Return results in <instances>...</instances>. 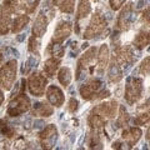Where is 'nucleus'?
I'll use <instances>...</instances> for the list:
<instances>
[{"mask_svg":"<svg viewBox=\"0 0 150 150\" xmlns=\"http://www.w3.org/2000/svg\"><path fill=\"white\" fill-rule=\"evenodd\" d=\"M24 84H25V80H23L20 90L13 95L10 103H9L8 110H6L8 115L19 116V115L24 114V112H26L28 110L30 109V100L24 93V86H25Z\"/></svg>","mask_w":150,"mask_h":150,"instance_id":"obj_1","label":"nucleus"},{"mask_svg":"<svg viewBox=\"0 0 150 150\" xmlns=\"http://www.w3.org/2000/svg\"><path fill=\"white\" fill-rule=\"evenodd\" d=\"M18 63L16 60H9V62L0 68V86L5 90H10L14 86L16 80Z\"/></svg>","mask_w":150,"mask_h":150,"instance_id":"obj_2","label":"nucleus"},{"mask_svg":"<svg viewBox=\"0 0 150 150\" xmlns=\"http://www.w3.org/2000/svg\"><path fill=\"white\" fill-rule=\"evenodd\" d=\"M96 48H90L85 54L81 56V59L78 63L76 70V80H80L83 76H85L88 71L93 73L94 70V62H95Z\"/></svg>","mask_w":150,"mask_h":150,"instance_id":"obj_3","label":"nucleus"},{"mask_svg":"<svg viewBox=\"0 0 150 150\" xmlns=\"http://www.w3.org/2000/svg\"><path fill=\"white\" fill-rule=\"evenodd\" d=\"M106 28V20L105 18L101 15L100 13H95L91 18L90 23H89V25L86 28L85 33H84V39H93V38H95L96 35L99 34H103V31L105 30Z\"/></svg>","mask_w":150,"mask_h":150,"instance_id":"obj_4","label":"nucleus"},{"mask_svg":"<svg viewBox=\"0 0 150 150\" xmlns=\"http://www.w3.org/2000/svg\"><path fill=\"white\" fill-rule=\"evenodd\" d=\"M46 85H48V80L40 73H33L28 79V89L34 96H43Z\"/></svg>","mask_w":150,"mask_h":150,"instance_id":"obj_5","label":"nucleus"},{"mask_svg":"<svg viewBox=\"0 0 150 150\" xmlns=\"http://www.w3.org/2000/svg\"><path fill=\"white\" fill-rule=\"evenodd\" d=\"M143 91V80L139 78H134L129 80L128 85L125 88V100L129 104H134L135 101L139 100V98L142 96Z\"/></svg>","mask_w":150,"mask_h":150,"instance_id":"obj_6","label":"nucleus"},{"mask_svg":"<svg viewBox=\"0 0 150 150\" xmlns=\"http://www.w3.org/2000/svg\"><path fill=\"white\" fill-rule=\"evenodd\" d=\"M40 145L44 149H53L54 145L58 139V130L56 126L53 124H49L48 126H45V129L40 133Z\"/></svg>","mask_w":150,"mask_h":150,"instance_id":"obj_7","label":"nucleus"},{"mask_svg":"<svg viewBox=\"0 0 150 150\" xmlns=\"http://www.w3.org/2000/svg\"><path fill=\"white\" fill-rule=\"evenodd\" d=\"M116 111H118V103H116L115 100H111V101L103 103V104L95 106L91 112H95V114L100 115V116H103V118H105L108 120V119L115 118Z\"/></svg>","mask_w":150,"mask_h":150,"instance_id":"obj_8","label":"nucleus"},{"mask_svg":"<svg viewBox=\"0 0 150 150\" xmlns=\"http://www.w3.org/2000/svg\"><path fill=\"white\" fill-rule=\"evenodd\" d=\"M13 11L6 5L0 6V36L6 35L11 30L13 25V19H11Z\"/></svg>","mask_w":150,"mask_h":150,"instance_id":"obj_9","label":"nucleus"},{"mask_svg":"<svg viewBox=\"0 0 150 150\" xmlns=\"http://www.w3.org/2000/svg\"><path fill=\"white\" fill-rule=\"evenodd\" d=\"M100 89H101V81L99 79H91V80H89L80 88V95L84 100H90L94 99L95 94H98Z\"/></svg>","mask_w":150,"mask_h":150,"instance_id":"obj_10","label":"nucleus"},{"mask_svg":"<svg viewBox=\"0 0 150 150\" xmlns=\"http://www.w3.org/2000/svg\"><path fill=\"white\" fill-rule=\"evenodd\" d=\"M70 33H71V24L69 21H62L59 23L56 29L54 31L53 36V43L55 44H62L69 38Z\"/></svg>","mask_w":150,"mask_h":150,"instance_id":"obj_11","label":"nucleus"},{"mask_svg":"<svg viewBox=\"0 0 150 150\" xmlns=\"http://www.w3.org/2000/svg\"><path fill=\"white\" fill-rule=\"evenodd\" d=\"M46 98H48L50 104L55 108H60L65 101L64 93L56 85H50L48 88V90H46Z\"/></svg>","mask_w":150,"mask_h":150,"instance_id":"obj_12","label":"nucleus"},{"mask_svg":"<svg viewBox=\"0 0 150 150\" xmlns=\"http://www.w3.org/2000/svg\"><path fill=\"white\" fill-rule=\"evenodd\" d=\"M131 20H133V4L129 3L123 10H121L120 15L118 18V29L119 30H128L130 28Z\"/></svg>","mask_w":150,"mask_h":150,"instance_id":"obj_13","label":"nucleus"},{"mask_svg":"<svg viewBox=\"0 0 150 150\" xmlns=\"http://www.w3.org/2000/svg\"><path fill=\"white\" fill-rule=\"evenodd\" d=\"M108 79L111 83H119L123 79V71H121L120 64L116 60L115 56L111 59V63L109 65V68H108Z\"/></svg>","mask_w":150,"mask_h":150,"instance_id":"obj_14","label":"nucleus"},{"mask_svg":"<svg viewBox=\"0 0 150 150\" xmlns=\"http://www.w3.org/2000/svg\"><path fill=\"white\" fill-rule=\"evenodd\" d=\"M48 23H49V20H48V18H46V15L39 14L34 21V25H33V34H34V36H36V38L43 36L46 31V28H48Z\"/></svg>","mask_w":150,"mask_h":150,"instance_id":"obj_15","label":"nucleus"},{"mask_svg":"<svg viewBox=\"0 0 150 150\" xmlns=\"http://www.w3.org/2000/svg\"><path fill=\"white\" fill-rule=\"evenodd\" d=\"M121 138H123V140H125L129 146L131 148L133 145H135L139 142L140 138H142V130L139 128H129V129L123 131Z\"/></svg>","mask_w":150,"mask_h":150,"instance_id":"obj_16","label":"nucleus"},{"mask_svg":"<svg viewBox=\"0 0 150 150\" xmlns=\"http://www.w3.org/2000/svg\"><path fill=\"white\" fill-rule=\"evenodd\" d=\"M31 114L34 116H40V118H49L53 115V108L46 103H36L33 108Z\"/></svg>","mask_w":150,"mask_h":150,"instance_id":"obj_17","label":"nucleus"},{"mask_svg":"<svg viewBox=\"0 0 150 150\" xmlns=\"http://www.w3.org/2000/svg\"><path fill=\"white\" fill-rule=\"evenodd\" d=\"M108 63H109V48H108L106 44H104L100 46L99 55H98V71L99 73L104 71Z\"/></svg>","mask_w":150,"mask_h":150,"instance_id":"obj_18","label":"nucleus"},{"mask_svg":"<svg viewBox=\"0 0 150 150\" xmlns=\"http://www.w3.org/2000/svg\"><path fill=\"white\" fill-rule=\"evenodd\" d=\"M29 16L28 15H24V14H21V15H16L15 18L13 19V25H11V31L13 33H19L23 29H25L28 23H29Z\"/></svg>","mask_w":150,"mask_h":150,"instance_id":"obj_19","label":"nucleus"},{"mask_svg":"<svg viewBox=\"0 0 150 150\" xmlns=\"http://www.w3.org/2000/svg\"><path fill=\"white\" fill-rule=\"evenodd\" d=\"M59 64H60V60L55 59V58H49L46 60L45 64H44V73H45L46 76L53 78L56 73V70L59 68Z\"/></svg>","mask_w":150,"mask_h":150,"instance_id":"obj_20","label":"nucleus"},{"mask_svg":"<svg viewBox=\"0 0 150 150\" xmlns=\"http://www.w3.org/2000/svg\"><path fill=\"white\" fill-rule=\"evenodd\" d=\"M53 3L60 11L67 14H71L75 9V0H53Z\"/></svg>","mask_w":150,"mask_h":150,"instance_id":"obj_21","label":"nucleus"},{"mask_svg":"<svg viewBox=\"0 0 150 150\" xmlns=\"http://www.w3.org/2000/svg\"><path fill=\"white\" fill-rule=\"evenodd\" d=\"M150 44V33L148 31H142L137 35L134 39V46L137 49H144L146 45Z\"/></svg>","mask_w":150,"mask_h":150,"instance_id":"obj_22","label":"nucleus"},{"mask_svg":"<svg viewBox=\"0 0 150 150\" xmlns=\"http://www.w3.org/2000/svg\"><path fill=\"white\" fill-rule=\"evenodd\" d=\"M106 124V119L103 118V116L95 114V112H91L90 116H89V125L91 126L94 130H99L103 126Z\"/></svg>","mask_w":150,"mask_h":150,"instance_id":"obj_23","label":"nucleus"},{"mask_svg":"<svg viewBox=\"0 0 150 150\" xmlns=\"http://www.w3.org/2000/svg\"><path fill=\"white\" fill-rule=\"evenodd\" d=\"M91 11V6H90V3L89 0H80L79 3V6H78V11H76V19L80 20V19L88 16Z\"/></svg>","mask_w":150,"mask_h":150,"instance_id":"obj_24","label":"nucleus"},{"mask_svg":"<svg viewBox=\"0 0 150 150\" xmlns=\"http://www.w3.org/2000/svg\"><path fill=\"white\" fill-rule=\"evenodd\" d=\"M143 108H144V111L140 112V114L137 116V119H135V123L138 125H143L150 120V100H148V103L144 104Z\"/></svg>","mask_w":150,"mask_h":150,"instance_id":"obj_25","label":"nucleus"},{"mask_svg":"<svg viewBox=\"0 0 150 150\" xmlns=\"http://www.w3.org/2000/svg\"><path fill=\"white\" fill-rule=\"evenodd\" d=\"M58 79H59L60 84L67 88L70 84V81H71V70L69 68H62L58 74Z\"/></svg>","mask_w":150,"mask_h":150,"instance_id":"obj_26","label":"nucleus"},{"mask_svg":"<svg viewBox=\"0 0 150 150\" xmlns=\"http://www.w3.org/2000/svg\"><path fill=\"white\" fill-rule=\"evenodd\" d=\"M0 131H1V134L5 135L6 138H13L14 135H15L14 128H11L5 120H0Z\"/></svg>","mask_w":150,"mask_h":150,"instance_id":"obj_27","label":"nucleus"},{"mask_svg":"<svg viewBox=\"0 0 150 150\" xmlns=\"http://www.w3.org/2000/svg\"><path fill=\"white\" fill-rule=\"evenodd\" d=\"M129 123V114L126 112L124 106H120V115L118 118V121H116V125L118 128H123V126H126Z\"/></svg>","mask_w":150,"mask_h":150,"instance_id":"obj_28","label":"nucleus"},{"mask_svg":"<svg viewBox=\"0 0 150 150\" xmlns=\"http://www.w3.org/2000/svg\"><path fill=\"white\" fill-rule=\"evenodd\" d=\"M39 49H40V41H39V38H36V36L30 38V40H29V50L31 51L33 54L39 55Z\"/></svg>","mask_w":150,"mask_h":150,"instance_id":"obj_29","label":"nucleus"},{"mask_svg":"<svg viewBox=\"0 0 150 150\" xmlns=\"http://www.w3.org/2000/svg\"><path fill=\"white\" fill-rule=\"evenodd\" d=\"M40 0H24V9L28 14H31L35 11V9L39 5Z\"/></svg>","mask_w":150,"mask_h":150,"instance_id":"obj_30","label":"nucleus"},{"mask_svg":"<svg viewBox=\"0 0 150 150\" xmlns=\"http://www.w3.org/2000/svg\"><path fill=\"white\" fill-rule=\"evenodd\" d=\"M88 144H89V148H91V149H94V148H98L96 145H101V142H100V139H99V134H96V133H93V134H90L89 135V142H88ZM101 148V146H100Z\"/></svg>","mask_w":150,"mask_h":150,"instance_id":"obj_31","label":"nucleus"},{"mask_svg":"<svg viewBox=\"0 0 150 150\" xmlns=\"http://www.w3.org/2000/svg\"><path fill=\"white\" fill-rule=\"evenodd\" d=\"M140 73L143 75H149L150 74V56L145 58L143 60L142 65H140Z\"/></svg>","mask_w":150,"mask_h":150,"instance_id":"obj_32","label":"nucleus"},{"mask_svg":"<svg viewBox=\"0 0 150 150\" xmlns=\"http://www.w3.org/2000/svg\"><path fill=\"white\" fill-rule=\"evenodd\" d=\"M51 54H53L54 56H58V58H62V56L64 55V48H63V45H60V44H53L51 45Z\"/></svg>","mask_w":150,"mask_h":150,"instance_id":"obj_33","label":"nucleus"},{"mask_svg":"<svg viewBox=\"0 0 150 150\" xmlns=\"http://www.w3.org/2000/svg\"><path fill=\"white\" fill-rule=\"evenodd\" d=\"M78 108H79V101L75 99V98H71V99L69 100V105H68V110L70 112H75L78 110Z\"/></svg>","mask_w":150,"mask_h":150,"instance_id":"obj_34","label":"nucleus"},{"mask_svg":"<svg viewBox=\"0 0 150 150\" xmlns=\"http://www.w3.org/2000/svg\"><path fill=\"white\" fill-rule=\"evenodd\" d=\"M125 0H109V4H110V8L112 10H119V9L124 5Z\"/></svg>","mask_w":150,"mask_h":150,"instance_id":"obj_35","label":"nucleus"},{"mask_svg":"<svg viewBox=\"0 0 150 150\" xmlns=\"http://www.w3.org/2000/svg\"><path fill=\"white\" fill-rule=\"evenodd\" d=\"M143 18H144L145 23H148V24H150V8H149V9H146V10L144 11Z\"/></svg>","mask_w":150,"mask_h":150,"instance_id":"obj_36","label":"nucleus"},{"mask_svg":"<svg viewBox=\"0 0 150 150\" xmlns=\"http://www.w3.org/2000/svg\"><path fill=\"white\" fill-rule=\"evenodd\" d=\"M3 103H4V93L0 90V105H1Z\"/></svg>","mask_w":150,"mask_h":150,"instance_id":"obj_37","label":"nucleus"},{"mask_svg":"<svg viewBox=\"0 0 150 150\" xmlns=\"http://www.w3.org/2000/svg\"><path fill=\"white\" fill-rule=\"evenodd\" d=\"M3 59H4V55H3V51L0 50V64L3 63Z\"/></svg>","mask_w":150,"mask_h":150,"instance_id":"obj_38","label":"nucleus"},{"mask_svg":"<svg viewBox=\"0 0 150 150\" xmlns=\"http://www.w3.org/2000/svg\"><path fill=\"white\" fill-rule=\"evenodd\" d=\"M146 139H149L150 140V128L148 129V131H146Z\"/></svg>","mask_w":150,"mask_h":150,"instance_id":"obj_39","label":"nucleus"},{"mask_svg":"<svg viewBox=\"0 0 150 150\" xmlns=\"http://www.w3.org/2000/svg\"><path fill=\"white\" fill-rule=\"evenodd\" d=\"M148 1H150V0H148Z\"/></svg>","mask_w":150,"mask_h":150,"instance_id":"obj_40","label":"nucleus"}]
</instances>
